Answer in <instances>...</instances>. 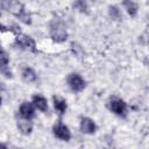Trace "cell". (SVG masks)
Segmentation results:
<instances>
[{
  "label": "cell",
  "instance_id": "20",
  "mask_svg": "<svg viewBox=\"0 0 149 149\" xmlns=\"http://www.w3.org/2000/svg\"><path fill=\"white\" fill-rule=\"evenodd\" d=\"M1 101H2V99H1V97H0V106H1Z\"/></svg>",
  "mask_w": 149,
  "mask_h": 149
},
{
  "label": "cell",
  "instance_id": "12",
  "mask_svg": "<svg viewBox=\"0 0 149 149\" xmlns=\"http://www.w3.org/2000/svg\"><path fill=\"white\" fill-rule=\"evenodd\" d=\"M16 126H17L20 133L23 134V135H28V134H30L31 130H33V123H31L29 120H27V119H24V120H19L17 123H16Z\"/></svg>",
  "mask_w": 149,
  "mask_h": 149
},
{
  "label": "cell",
  "instance_id": "8",
  "mask_svg": "<svg viewBox=\"0 0 149 149\" xmlns=\"http://www.w3.org/2000/svg\"><path fill=\"white\" fill-rule=\"evenodd\" d=\"M20 115L23 119H27V120L33 119L34 115H35V106H34V104L28 102V101H23L21 104V106H20Z\"/></svg>",
  "mask_w": 149,
  "mask_h": 149
},
{
  "label": "cell",
  "instance_id": "16",
  "mask_svg": "<svg viewBox=\"0 0 149 149\" xmlns=\"http://www.w3.org/2000/svg\"><path fill=\"white\" fill-rule=\"evenodd\" d=\"M21 22H23V23H26V24H30L31 23V15L28 13V12H23L19 17H17Z\"/></svg>",
  "mask_w": 149,
  "mask_h": 149
},
{
  "label": "cell",
  "instance_id": "10",
  "mask_svg": "<svg viewBox=\"0 0 149 149\" xmlns=\"http://www.w3.org/2000/svg\"><path fill=\"white\" fill-rule=\"evenodd\" d=\"M52 100H54V107H55L56 112L58 113V115H61V116H62V115L65 113L66 108H68L66 101H65L64 99L59 98V97H56V95H54V97H52Z\"/></svg>",
  "mask_w": 149,
  "mask_h": 149
},
{
  "label": "cell",
  "instance_id": "6",
  "mask_svg": "<svg viewBox=\"0 0 149 149\" xmlns=\"http://www.w3.org/2000/svg\"><path fill=\"white\" fill-rule=\"evenodd\" d=\"M52 133H54V135L58 139V140H61V141H70V139H71V132H70V129H69V127L66 126V125H64L61 120L59 121H57L55 125H54V127H52Z\"/></svg>",
  "mask_w": 149,
  "mask_h": 149
},
{
  "label": "cell",
  "instance_id": "19",
  "mask_svg": "<svg viewBox=\"0 0 149 149\" xmlns=\"http://www.w3.org/2000/svg\"><path fill=\"white\" fill-rule=\"evenodd\" d=\"M5 70H6V68H3V66L0 64V71H5Z\"/></svg>",
  "mask_w": 149,
  "mask_h": 149
},
{
  "label": "cell",
  "instance_id": "5",
  "mask_svg": "<svg viewBox=\"0 0 149 149\" xmlns=\"http://www.w3.org/2000/svg\"><path fill=\"white\" fill-rule=\"evenodd\" d=\"M66 81H68V85L69 87L73 91V92H80L85 88L86 86V81L84 80V78L77 73V72H72L66 78Z\"/></svg>",
  "mask_w": 149,
  "mask_h": 149
},
{
  "label": "cell",
  "instance_id": "13",
  "mask_svg": "<svg viewBox=\"0 0 149 149\" xmlns=\"http://www.w3.org/2000/svg\"><path fill=\"white\" fill-rule=\"evenodd\" d=\"M122 3H123V6H125V8H126L127 13H128L130 16H133V17H134V16L137 14L139 6H137V3H136L134 0H123V1H122Z\"/></svg>",
  "mask_w": 149,
  "mask_h": 149
},
{
  "label": "cell",
  "instance_id": "15",
  "mask_svg": "<svg viewBox=\"0 0 149 149\" xmlns=\"http://www.w3.org/2000/svg\"><path fill=\"white\" fill-rule=\"evenodd\" d=\"M74 7L77 9H79L81 13H87V5H86L85 0H76Z\"/></svg>",
  "mask_w": 149,
  "mask_h": 149
},
{
  "label": "cell",
  "instance_id": "22",
  "mask_svg": "<svg viewBox=\"0 0 149 149\" xmlns=\"http://www.w3.org/2000/svg\"><path fill=\"white\" fill-rule=\"evenodd\" d=\"M0 48H1V45H0Z\"/></svg>",
  "mask_w": 149,
  "mask_h": 149
},
{
  "label": "cell",
  "instance_id": "3",
  "mask_svg": "<svg viewBox=\"0 0 149 149\" xmlns=\"http://www.w3.org/2000/svg\"><path fill=\"white\" fill-rule=\"evenodd\" d=\"M15 44L23 50H27L30 52H36V43H35L34 38L26 34L19 33L15 37Z\"/></svg>",
  "mask_w": 149,
  "mask_h": 149
},
{
  "label": "cell",
  "instance_id": "21",
  "mask_svg": "<svg viewBox=\"0 0 149 149\" xmlns=\"http://www.w3.org/2000/svg\"><path fill=\"white\" fill-rule=\"evenodd\" d=\"M0 16H1V10H0Z\"/></svg>",
  "mask_w": 149,
  "mask_h": 149
},
{
  "label": "cell",
  "instance_id": "2",
  "mask_svg": "<svg viewBox=\"0 0 149 149\" xmlns=\"http://www.w3.org/2000/svg\"><path fill=\"white\" fill-rule=\"evenodd\" d=\"M107 107L112 113L119 116H125L127 113V104L125 102V100L118 97H111L107 102Z\"/></svg>",
  "mask_w": 149,
  "mask_h": 149
},
{
  "label": "cell",
  "instance_id": "7",
  "mask_svg": "<svg viewBox=\"0 0 149 149\" xmlns=\"http://www.w3.org/2000/svg\"><path fill=\"white\" fill-rule=\"evenodd\" d=\"M79 128H80L81 133H84V134H93L97 130V125L92 119L85 116V118L80 119Z\"/></svg>",
  "mask_w": 149,
  "mask_h": 149
},
{
  "label": "cell",
  "instance_id": "1",
  "mask_svg": "<svg viewBox=\"0 0 149 149\" xmlns=\"http://www.w3.org/2000/svg\"><path fill=\"white\" fill-rule=\"evenodd\" d=\"M50 36L57 43H62V42L66 41L68 31L65 29L64 23L59 19H54L51 21V23H50Z\"/></svg>",
  "mask_w": 149,
  "mask_h": 149
},
{
  "label": "cell",
  "instance_id": "9",
  "mask_svg": "<svg viewBox=\"0 0 149 149\" xmlns=\"http://www.w3.org/2000/svg\"><path fill=\"white\" fill-rule=\"evenodd\" d=\"M33 104H34V106H35L37 109H40L41 112H47V111H48V101H47V99H45L43 95H41V94H35V95H33Z\"/></svg>",
  "mask_w": 149,
  "mask_h": 149
},
{
  "label": "cell",
  "instance_id": "11",
  "mask_svg": "<svg viewBox=\"0 0 149 149\" xmlns=\"http://www.w3.org/2000/svg\"><path fill=\"white\" fill-rule=\"evenodd\" d=\"M21 77L22 79L26 81V83H34L36 79H37V76L35 73V71L29 68V66H26L22 69V72H21Z\"/></svg>",
  "mask_w": 149,
  "mask_h": 149
},
{
  "label": "cell",
  "instance_id": "14",
  "mask_svg": "<svg viewBox=\"0 0 149 149\" xmlns=\"http://www.w3.org/2000/svg\"><path fill=\"white\" fill-rule=\"evenodd\" d=\"M108 14L112 17V20H114V21H120L122 19V14L116 6H109L108 7Z\"/></svg>",
  "mask_w": 149,
  "mask_h": 149
},
{
  "label": "cell",
  "instance_id": "4",
  "mask_svg": "<svg viewBox=\"0 0 149 149\" xmlns=\"http://www.w3.org/2000/svg\"><path fill=\"white\" fill-rule=\"evenodd\" d=\"M1 8L12 13L16 17H19L24 12V7L19 0H1Z\"/></svg>",
  "mask_w": 149,
  "mask_h": 149
},
{
  "label": "cell",
  "instance_id": "17",
  "mask_svg": "<svg viewBox=\"0 0 149 149\" xmlns=\"http://www.w3.org/2000/svg\"><path fill=\"white\" fill-rule=\"evenodd\" d=\"M9 30H12V29L10 28H7L6 26H3V24L0 23V31H9Z\"/></svg>",
  "mask_w": 149,
  "mask_h": 149
},
{
  "label": "cell",
  "instance_id": "18",
  "mask_svg": "<svg viewBox=\"0 0 149 149\" xmlns=\"http://www.w3.org/2000/svg\"><path fill=\"white\" fill-rule=\"evenodd\" d=\"M0 148H7V144H6V143L0 142Z\"/></svg>",
  "mask_w": 149,
  "mask_h": 149
}]
</instances>
